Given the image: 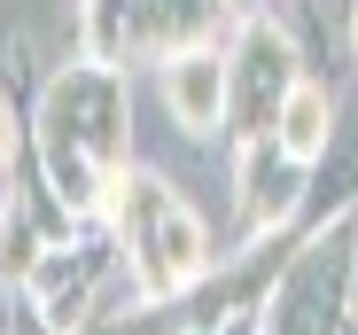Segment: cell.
<instances>
[{"instance_id": "obj_1", "label": "cell", "mask_w": 358, "mask_h": 335, "mask_svg": "<svg viewBox=\"0 0 358 335\" xmlns=\"http://www.w3.org/2000/svg\"><path fill=\"white\" fill-rule=\"evenodd\" d=\"M117 218H125V242H133V273L148 297H171L203 273V227L195 211L179 203L164 180H125L117 195Z\"/></svg>"}, {"instance_id": "obj_2", "label": "cell", "mask_w": 358, "mask_h": 335, "mask_svg": "<svg viewBox=\"0 0 358 335\" xmlns=\"http://www.w3.org/2000/svg\"><path fill=\"white\" fill-rule=\"evenodd\" d=\"M164 86H171L179 125H187V133H210V125L226 117V101H234V63H218L210 47H179L171 71H164Z\"/></svg>"}, {"instance_id": "obj_3", "label": "cell", "mask_w": 358, "mask_h": 335, "mask_svg": "<svg viewBox=\"0 0 358 335\" xmlns=\"http://www.w3.org/2000/svg\"><path fill=\"white\" fill-rule=\"evenodd\" d=\"M327 125H335L327 86H288V101H280V156L288 164H312L327 148Z\"/></svg>"}, {"instance_id": "obj_4", "label": "cell", "mask_w": 358, "mask_h": 335, "mask_svg": "<svg viewBox=\"0 0 358 335\" xmlns=\"http://www.w3.org/2000/svg\"><path fill=\"white\" fill-rule=\"evenodd\" d=\"M16 156V125H8V109H0V164Z\"/></svg>"}]
</instances>
